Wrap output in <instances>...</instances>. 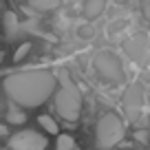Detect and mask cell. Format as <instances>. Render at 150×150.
Wrapping results in <instances>:
<instances>
[{
	"label": "cell",
	"mask_w": 150,
	"mask_h": 150,
	"mask_svg": "<svg viewBox=\"0 0 150 150\" xmlns=\"http://www.w3.org/2000/svg\"><path fill=\"white\" fill-rule=\"evenodd\" d=\"M93 64H95V71L99 73V77L110 84H122L126 80V71H124V64L119 60V55L110 51H99L97 55L93 57Z\"/></svg>",
	"instance_id": "277c9868"
},
{
	"label": "cell",
	"mask_w": 150,
	"mask_h": 150,
	"mask_svg": "<svg viewBox=\"0 0 150 150\" xmlns=\"http://www.w3.org/2000/svg\"><path fill=\"white\" fill-rule=\"evenodd\" d=\"M49 139L44 135H40L38 130H18L9 137L7 150H47Z\"/></svg>",
	"instance_id": "5b68a950"
},
{
	"label": "cell",
	"mask_w": 150,
	"mask_h": 150,
	"mask_svg": "<svg viewBox=\"0 0 150 150\" xmlns=\"http://www.w3.org/2000/svg\"><path fill=\"white\" fill-rule=\"evenodd\" d=\"M104 9H106V2H104V0H86L84 5H82L84 18H88V20L99 18V16L104 13Z\"/></svg>",
	"instance_id": "9c48e42d"
},
{
	"label": "cell",
	"mask_w": 150,
	"mask_h": 150,
	"mask_svg": "<svg viewBox=\"0 0 150 150\" xmlns=\"http://www.w3.org/2000/svg\"><path fill=\"white\" fill-rule=\"evenodd\" d=\"M141 13L150 20V0H144V2H141Z\"/></svg>",
	"instance_id": "2e32d148"
},
{
	"label": "cell",
	"mask_w": 150,
	"mask_h": 150,
	"mask_svg": "<svg viewBox=\"0 0 150 150\" xmlns=\"http://www.w3.org/2000/svg\"><path fill=\"white\" fill-rule=\"evenodd\" d=\"M5 95L11 99V104L18 108H35L42 106L57 88L55 73L44 69L18 71L2 80Z\"/></svg>",
	"instance_id": "6da1fadb"
},
{
	"label": "cell",
	"mask_w": 150,
	"mask_h": 150,
	"mask_svg": "<svg viewBox=\"0 0 150 150\" xmlns=\"http://www.w3.org/2000/svg\"><path fill=\"white\" fill-rule=\"evenodd\" d=\"M33 49V44L31 42H24V44H20L18 49H16V55H13V62H20L22 57H27V53Z\"/></svg>",
	"instance_id": "5bb4252c"
},
{
	"label": "cell",
	"mask_w": 150,
	"mask_h": 150,
	"mask_svg": "<svg viewBox=\"0 0 150 150\" xmlns=\"http://www.w3.org/2000/svg\"><path fill=\"white\" fill-rule=\"evenodd\" d=\"M126 135V124L117 112H106L102 115L95 128V141L99 150H110L119 144Z\"/></svg>",
	"instance_id": "3957f363"
},
{
	"label": "cell",
	"mask_w": 150,
	"mask_h": 150,
	"mask_svg": "<svg viewBox=\"0 0 150 150\" xmlns=\"http://www.w3.org/2000/svg\"><path fill=\"white\" fill-rule=\"evenodd\" d=\"M0 11H2V5H0Z\"/></svg>",
	"instance_id": "d6986e66"
},
{
	"label": "cell",
	"mask_w": 150,
	"mask_h": 150,
	"mask_svg": "<svg viewBox=\"0 0 150 150\" xmlns=\"http://www.w3.org/2000/svg\"><path fill=\"white\" fill-rule=\"evenodd\" d=\"M24 122H27V115H24L22 108L11 106L9 110H7V124H24Z\"/></svg>",
	"instance_id": "7c38bea8"
},
{
	"label": "cell",
	"mask_w": 150,
	"mask_h": 150,
	"mask_svg": "<svg viewBox=\"0 0 150 150\" xmlns=\"http://www.w3.org/2000/svg\"><path fill=\"white\" fill-rule=\"evenodd\" d=\"M55 80H57V91L53 95V106H55L57 115L66 122H77L82 112V104H84L82 91L71 80L66 69H57Z\"/></svg>",
	"instance_id": "7a4b0ae2"
},
{
	"label": "cell",
	"mask_w": 150,
	"mask_h": 150,
	"mask_svg": "<svg viewBox=\"0 0 150 150\" xmlns=\"http://www.w3.org/2000/svg\"><path fill=\"white\" fill-rule=\"evenodd\" d=\"M55 150H80V146L75 144V139L71 135H57Z\"/></svg>",
	"instance_id": "8fae6325"
},
{
	"label": "cell",
	"mask_w": 150,
	"mask_h": 150,
	"mask_svg": "<svg viewBox=\"0 0 150 150\" xmlns=\"http://www.w3.org/2000/svg\"><path fill=\"white\" fill-rule=\"evenodd\" d=\"M135 139L141 141V144H146V141H148V130H137L135 132Z\"/></svg>",
	"instance_id": "9a60e30c"
},
{
	"label": "cell",
	"mask_w": 150,
	"mask_h": 150,
	"mask_svg": "<svg viewBox=\"0 0 150 150\" xmlns=\"http://www.w3.org/2000/svg\"><path fill=\"white\" fill-rule=\"evenodd\" d=\"M38 124H40V128H44V130H47L49 135H60L57 122L51 117V115H40V117H38Z\"/></svg>",
	"instance_id": "30bf717a"
},
{
	"label": "cell",
	"mask_w": 150,
	"mask_h": 150,
	"mask_svg": "<svg viewBox=\"0 0 150 150\" xmlns=\"http://www.w3.org/2000/svg\"><path fill=\"white\" fill-rule=\"evenodd\" d=\"M2 135H7V126H0V137Z\"/></svg>",
	"instance_id": "ac0fdd59"
},
{
	"label": "cell",
	"mask_w": 150,
	"mask_h": 150,
	"mask_svg": "<svg viewBox=\"0 0 150 150\" xmlns=\"http://www.w3.org/2000/svg\"><path fill=\"white\" fill-rule=\"evenodd\" d=\"M124 51L128 53L132 62L137 64H148L150 62V40L144 33H137V35L128 38L126 44H124Z\"/></svg>",
	"instance_id": "52a82bcc"
},
{
	"label": "cell",
	"mask_w": 150,
	"mask_h": 150,
	"mask_svg": "<svg viewBox=\"0 0 150 150\" xmlns=\"http://www.w3.org/2000/svg\"><path fill=\"white\" fill-rule=\"evenodd\" d=\"M20 20H18V16L13 13V11H5V18H2V31H5V35H7V40H13L16 35L20 33Z\"/></svg>",
	"instance_id": "ba28073f"
},
{
	"label": "cell",
	"mask_w": 150,
	"mask_h": 150,
	"mask_svg": "<svg viewBox=\"0 0 150 150\" xmlns=\"http://www.w3.org/2000/svg\"><path fill=\"white\" fill-rule=\"evenodd\" d=\"M31 7L38 11H53L60 7V0H31Z\"/></svg>",
	"instance_id": "4fadbf2b"
},
{
	"label": "cell",
	"mask_w": 150,
	"mask_h": 150,
	"mask_svg": "<svg viewBox=\"0 0 150 150\" xmlns=\"http://www.w3.org/2000/svg\"><path fill=\"white\" fill-rule=\"evenodd\" d=\"M80 33H82V38H91L93 35V27H80Z\"/></svg>",
	"instance_id": "e0dca14e"
},
{
	"label": "cell",
	"mask_w": 150,
	"mask_h": 150,
	"mask_svg": "<svg viewBox=\"0 0 150 150\" xmlns=\"http://www.w3.org/2000/svg\"><path fill=\"white\" fill-rule=\"evenodd\" d=\"M122 110H124V115H126V119L130 124H135L141 117V110H144V91H141L139 84H128L124 88Z\"/></svg>",
	"instance_id": "8992f818"
}]
</instances>
